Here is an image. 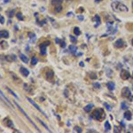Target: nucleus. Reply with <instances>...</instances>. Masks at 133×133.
<instances>
[{"instance_id":"1","label":"nucleus","mask_w":133,"mask_h":133,"mask_svg":"<svg viewBox=\"0 0 133 133\" xmlns=\"http://www.w3.org/2000/svg\"><path fill=\"white\" fill-rule=\"evenodd\" d=\"M112 6V9H113L115 12H129V8L127 6L123 4V3L119 2V1H114L111 4Z\"/></svg>"},{"instance_id":"2","label":"nucleus","mask_w":133,"mask_h":133,"mask_svg":"<svg viewBox=\"0 0 133 133\" xmlns=\"http://www.w3.org/2000/svg\"><path fill=\"white\" fill-rule=\"evenodd\" d=\"M91 117L95 120L101 121V120H103V118L106 117V115H105V113H104V110H103L102 108H99V109H96V110L93 111L92 113H91Z\"/></svg>"},{"instance_id":"3","label":"nucleus","mask_w":133,"mask_h":133,"mask_svg":"<svg viewBox=\"0 0 133 133\" xmlns=\"http://www.w3.org/2000/svg\"><path fill=\"white\" fill-rule=\"evenodd\" d=\"M13 103H14V104H15V106H16V107H18V108H19V110H20V112H21V113L23 114V115H24V116L26 117L27 119L28 120V122H29V123H30L31 124H32L33 126H34V127H35V129H36V131H40V130H39V129H38V128H37V127H36V124H35V123H34V122H33L32 120H31L30 118H29V116H28V115H27L26 113H25V111L23 110V108H22V107H20V105H19L18 103H17V102H15V101H14Z\"/></svg>"},{"instance_id":"4","label":"nucleus","mask_w":133,"mask_h":133,"mask_svg":"<svg viewBox=\"0 0 133 133\" xmlns=\"http://www.w3.org/2000/svg\"><path fill=\"white\" fill-rule=\"evenodd\" d=\"M49 44H50V42H49V41L42 43V44H40V53L43 56H44V55L46 54V47L48 46Z\"/></svg>"},{"instance_id":"5","label":"nucleus","mask_w":133,"mask_h":133,"mask_svg":"<svg viewBox=\"0 0 133 133\" xmlns=\"http://www.w3.org/2000/svg\"><path fill=\"white\" fill-rule=\"evenodd\" d=\"M131 96V90H130L128 87H124V88L122 90V97H123V98H130Z\"/></svg>"},{"instance_id":"6","label":"nucleus","mask_w":133,"mask_h":133,"mask_svg":"<svg viewBox=\"0 0 133 133\" xmlns=\"http://www.w3.org/2000/svg\"><path fill=\"white\" fill-rule=\"evenodd\" d=\"M27 99H28V101H29V102H30V103H31V104H32V106H34V107H36V109H37V110H38V111H39V112H41V113H42V114H43V115H44V116H45V117H47L46 114L44 113V111H43V110H42V109H41V108H40V107H38V105H37V104H36V102H34V101H33V100H32V99H30V98H27Z\"/></svg>"},{"instance_id":"7","label":"nucleus","mask_w":133,"mask_h":133,"mask_svg":"<svg viewBox=\"0 0 133 133\" xmlns=\"http://www.w3.org/2000/svg\"><path fill=\"white\" fill-rule=\"evenodd\" d=\"M120 75H121V78L123 79V80H128V79L131 77L130 73L128 72L127 70H124V69H123V70L121 71V74H120Z\"/></svg>"},{"instance_id":"8","label":"nucleus","mask_w":133,"mask_h":133,"mask_svg":"<svg viewBox=\"0 0 133 133\" xmlns=\"http://www.w3.org/2000/svg\"><path fill=\"white\" fill-rule=\"evenodd\" d=\"M114 45H115V48H122V47L125 46L126 44H125V43L123 42V39H117L116 42L115 43V44H114Z\"/></svg>"},{"instance_id":"9","label":"nucleus","mask_w":133,"mask_h":133,"mask_svg":"<svg viewBox=\"0 0 133 133\" xmlns=\"http://www.w3.org/2000/svg\"><path fill=\"white\" fill-rule=\"evenodd\" d=\"M45 76H46L47 80H52V79H53V77H54V73H53V70L48 69V71H47L46 74H45Z\"/></svg>"},{"instance_id":"10","label":"nucleus","mask_w":133,"mask_h":133,"mask_svg":"<svg viewBox=\"0 0 133 133\" xmlns=\"http://www.w3.org/2000/svg\"><path fill=\"white\" fill-rule=\"evenodd\" d=\"M20 72L23 76H28V75H29V71H28V69H27L26 67H24V66H21V67H20Z\"/></svg>"},{"instance_id":"11","label":"nucleus","mask_w":133,"mask_h":133,"mask_svg":"<svg viewBox=\"0 0 133 133\" xmlns=\"http://www.w3.org/2000/svg\"><path fill=\"white\" fill-rule=\"evenodd\" d=\"M93 20L94 21H96V24H95V28H98V27L100 25L101 23V20H100V17H99V15H98V14H96L94 16V18H93Z\"/></svg>"},{"instance_id":"12","label":"nucleus","mask_w":133,"mask_h":133,"mask_svg":"<svg viewBox=\"0 0 133 133\" xmlns=\"http://www.w3.org/2000/svg\"><path fill=\"white\" fill-rule=\"evenodd\" d=\"M124 118H125V119H127L128 121H131V118H132V114H131V111H129V110L125 111V113H124Z\"/></svg>"},{"instance_id":"13","label":"nucleus","mask_w":133,"mask_h":133,"mask_svg":"<svg viewBox=\"0 0 133 133\" xmlns=\"http://www.w3.org/2000/svg\"><path fill=\"white\" fill-rule=\"evenodd\" d=\"M10 75H11V77L12 78V80H13L14 82H15V83H20V79L19 78V77L17 76V75H15L14 73L10 72Z\"/></svg>"},{"instance_id":"14","label":"nucleus","mask_w":133,"mask_h":133,"mask_svg":"<svg viewBox=\"0 0 133 133\" xmlns=\"http://www.w3.org/2000/svg\"><path fill=\"white\" fill-rule=\"evenodd\" d=\"M0 37H4V38H8L9 33L6 30H1L0 31Z\"/></svg>"},{"instance_id":"15","label":"nucleus","mask_w":133,"mask_h":133,"mask_svg":"<svg viewBox=\"0 0 133 133\" xmlns=\"http://www.w3.org/2000/svg\"><path fill=\"white\" fill-rule=\"evenodd\" d=\"M0 96L2 97V99H4V102H6V103H7V105H8L9 107H11V102L8 100V99H7V98H6L5 96H4V93H3L2 91H1V90H0Z\"/></svg>"},{"instance_id":"16","label":"nucleus","mask_w":133,"mask_h":133,"mask_svg":"<svg viewBox=\"0 0 133 133\" xmlns=\"http://www.w3.org/2000/svg\"><path fill=\"white\" fill-rule=\"evenodd\" d=\"M107 88H108L109 91H114L115 88V83H113V82H109V83H107Z\"/></svg>"},{"instance_id":"17","label":"nucleus","mask_w":133,"mask_h":133,"mask_svg":"<svg viewBox=\"0 0 133 133\" xmlns=\"http://www.w3.org/2000/svg\"><path fill=\"white\" fill-rule=\"evenodd\" d=\"M92 108H93V104H88L86 107H83V110H84L85 112H87V113H89V112H91Z\"/></svg>"},{"instance_id":"18","label":"nucleus","mask_w":133,"mask_h":133,"mask_svg":"<svg viewBox=\"0 0 133 133\" xmlns=\"http://www.w3.org/2000/svg\"><path fill=\"white\" fill-rule=\"evenodd\" d=\"M36 120H37V121H38L39 123H40L41 124H42L43 126H44V129L46 130V131H48V132H51V130L49 129V128H48V126H47V125L45 124V123H44V122L42 121V120H40V119H39V118H37V117H36Z\"/></svg>"},{"instance_id":"19","label":"nucleus","mask_w":133,"mask_h":133,"mask_svg":"<svg viewBox=\"0 0 133 133\" xmlns=\"http://www.w3.org/2000/svg\"><path fill=\"white\" fill-rule=\"evenodd\" d=\"M63 7H62V4H57V5L54 6V11L56 12H61L62 11Z\"/></svg>"},{"instance_id":"20","label":"nucleus","mask_w":133,"mask_h":133,"mask_svg":"<svg viewBox=\"0 0 133 133\" xmlns=\"http://www.w3.org/2000/svg\"><path fill=\"white\" fill-rule=\"evenodd\" d=\"M20 59L24 63H28V57L27 56H25L24 54H22V53H20Z\"/></svg>"},{"instance_id":"21","label":"nucleus","mask_w":133,"mask_h":133,"mask_svg":"<svg viewBox=\"0 0 133 133\" xmlns=\"http://www.w3.org/2000/svg\"><path fill=\"white\" fill-rule=\"evenodd\" d=\"M68 50H69V52H70V53H76V51H77V47L75 46V45H69Z\"/></svg>"},{"instance_id":"22","label":"nucleus","mask_w":133,"mask_h":133,"mask_svg":"<svg viewBox=\"0 0 133 133\" xmlns=\"http://www.w3.org/2000/svg\"><path fill=\"white\" fill-rule=\"evenodd\" d=\"M63 0H52L51 1V4H53V6L57 5V4H61V3H62Z\"/></svg>"},{"instance_id":"23","label":"nucleus","mask_w":133,"mask_h":133,"mask_svg":"<svg viewBox=\"0 0 133 133\" xmlns=\"http://www.w3.org/2000/svg\"><path fill=\"white\" fill-rule=\"evenodd\" d=\"M90 78L91 79H92V80H96V79L98 78V75H97V74L96 73H94V72H91L90 73Z\"/></svg>"},{"instance_id":"24","label":"nucleus","mask_w":133,"mask_h":133,"mask_svg":"<svg viewBox=\"0 0 133 133\" xmlns=\"http://www.w3.org/2000/svg\"><path fill=\"white\" fill-rule=\"evenodd\" d=\"M111 130V126H110V123H109L108 121H107L105 123V131H109Z\"/></svg>"},{"instance_id":"25","label":"nucleus","mask_w":133,"mask_h":133,"mask_svg":"<svg viewBox=\"0 0 133 133\" xmlns=\"http://www.w3.org/2000/svg\"><path fill=\"white\" fill-rule=\"evenodd\" d=\"M5 88H6V90H7V91H8L9 92H10L11 94H12V96H13V97L15 98V99H19V97H18V96H17V94H16V93H14L13 91H12L10 88H8V87H5Z\"/></svg>"},{"instance_id":"26","label":"nucleus","mask_w":133,"mask_h":133,"mask_svg":"<svg viewBox=\"0 0 133 133\" xmlns=\"http://www.w3.org/2000/svg\"><path fill=\"white\" fill-rule=\"evenodd\" d=\"M6 125L10 128H13V123L10 119H6Z\"/></svg>"},{"instance_id":"27","label":"nucleus","mask_w":133,"mask_h":133,"mask_svg":"<svg viewBox=\"0 0 133 133\" xmlns=\"http://www.w3.org/2000/svg\"><path fill=\"white\" fill-rule=\"evenodd\" d=\"M74 34H75V36H79V35L81 34L80 28H79L78 27H75V28H74Z\"/></svg>"},{"instance_id":"28","label":"nucleus","mask_w":133,"mask_h":133,"mask_svg":"<svg viewBox=\"0 0 133 133\" xmlns=\"http://www.w3.org/2000/svg\"><path fill=\"white\" fill-rule=\"evenodd\" d=\"M37 61H38V60H37V58L36 57H33L32 60H31V64L33 65V66H35V65H36V63H37Z\"/></svg>"},{"instance_id":"29","label":"nucleus","mask_w":133,"mask_h":133,"mask_svg":"<svg viewBox=\"0 0 133 133\" xmlns=\"http://www.w3.org/2000/svg\"><path fill=\"white\" fill-rule=\"evenodd\" d=\"M28 37L31 39V40H34L35 41V39H36V35L34 34V33H31V32H29L28 33Z\"/></svg>"},{"instance_id":"30","label":"nucleus","mask_w":133,"mask_h":133,"mask_svg":"<svg viewBox=\"0 0 133 133\" xmlns=\"http://www.w3.org/2000/svg\"><path fill=\"white\" fill-rule=\"evenodd\" d=\"M16 16H17V18H18L19 20H22L23 19H24V17H23V15H22L21 12H18V13L16 14Z\"/></svg>"},{"instance_id":"31","label":"nucleus","mask_w":133,"mask_h":133,"mask_svg":"<svg viewBox=\"0 0 133 133\" xmlns=\"http://www.w3.org/2000/svg\"><path fill=\"white\" fill-rule=\"evenodd\" d=\"M92 85H93V87H94L95 89H99V88H100V84H99V83H93Z\"/></svg>"},{"instance_id":"32","label":"nucleus","mask_w":133,"mask_h":133,"mask_svg":"<svg viewBox=\"0 0 133 133\" xmlns=\"http://www.w3.org/2000/svg\"><path fill=\"white\" fill-rule=\"evenodd\" d=\"M69 37H70L71 41H72L73 43H76V42H77L76 37H75V36H69Z\"/></svg>"},{"instance_id":"33","label":"nucleus","mask_w":133,"mask_h":133,"mask_svg":"<svg viewBox=\"0 0 133 133\" xmlns=\"http://www.w3.org/2000/svg\"><path fill=\"white\" fill-rule=\"evenodd\" d=\"M74 129H75V131H76L77 132H82V131H83V130H82V128H80V127H78V126H75V128H74Z\"/></svg>"},{"instance_id":"34","label":"nucleus","mask_w":133,"mask_h":133,"mask_svg":"<svg viewBox=\"0 0 133 133\" xmlns=\"http://www.w3.org/2000/svg\"><path fill=\"white\" fill-rule=\"evenodd\" d=\"M122 108L126 110V109H128V105H126V103L125 102H123L122 103Z\"/></svg>"},{"instance_id":"35","label":"nucleus","mask_w":133,"mask_h":133,"mask_svg":"<svg viewBox=\"0 0 133 133\" xmlns=\"http://www.w3.org/2000/svg\"><path fill=\"white\" fill-rule=\"evenodd\" d=\"M61 47H62V48H64V47L66 46V43H65V41L61 40Z\"/></svg>"},{"instance_id":"36","label":"nucleus","mask_w":133,"mask_h":133,"mask_svg":"<svg viewBox=\"0 0 133 133\" xmlns=\"http://www.w3.org/2000/svg\"><path fill=\"white\" fill-rule=\"evenodd\" d=\"M107 75H108L107 76H108V77H111V76H112V74H113V73L110 72V70H109V69H107Z\"/></svg>"},{"instance_id":"37","label":"nucleus","mask_w":133,"mask_h":133,"mask_svg":"<svg viewBox=\"0 0 133 133\" xmlns=\"http://www.w3.org/2000/svg\"><path fill=\"white\" fill-rule=\"evenodd\" d=\"M83 11H84V9H83V7H80V8L77 10V12H83Z\"/></svg>"},{"instance_id":"38","label":"nucleus","mask_w":133,"mask_h":133,"mask_svg":"<svg viewBox=\"0 0 133 133\" xmlns=\"http://www.w3.org/2000/svg\"><path fill=\"white\" fill-rule=\"evenodd\" d=\"M104 105H105V107H107V109H108V110H109V111H110V110H111V107H109V106H108V105H107V103H105V104H104Z\"/></svg>"},{"instance_id":"39","label":"nucleus","mask_w":133,"mask_h":133,"mask_svg":"<svg viewBox=\"0 0 133 133\" xmlns=\"http://www.w3.org/2000/svg\"><path fill=\"white\" fill-rule=\"evenodd\" d=\"M78 19H79V20H81V21H82V20H83V16H82V15H79L78 16Z\"/></svg>"},{"instance_id":"40","label":"nucleus","mask_w":133,"mask_h":133,"mask_svg":"<svg viewBox=\"0 0 133 133\" xmlns=\"http://www.w3.org/2000/svg\"><path fill=\"white\" fill-rule=\"evenodd\" d=\"M0 22H1V23H4V17H0Z\"/></svg>"},{"instance_id":"41","label":"nucleus","mask_w":133,"mask_h":133,"mask_svg":"<svg viewBox=\"0 0 133 133\" xmlns=\"http://www.w3.org/2000/svg\"><path fill=\"white\" fill-rule=\"evenodd\" d=\"M13 16V11H11V12L9 13V17H12Z\"/></svg>"},{"instance_id":"42","label":"nucleus","mask_w":133,"mask_h":133,"mask_svg":"<svg viewBox=\"0 0 133 133\" xmlns=\"http://www.w3.org/2000/svg\"><path fill=\"white\" fill-rule=\"evenodd\" d=\"M121 124H122V126H123V127H125V125H124V123H123V122H121Z\"/></svg>"},{"instance_id":"43","label":"nucleus","mask_w":133,"mask_h":133,"mask_svg":"<svg viewBox=\"0 0 133 133\" xmlns=\"http://www.w3.org/2000/svg\"><path fill=\"white\" fill-rule=\"evenodd\" d=\"M79 65H80V66H84V65H83V62H80V64H79Z\"/></svg>"},{"instance_id":"44","label":"nucleus","mask_w":133,"mask_h":133,"mask_svg":"<svg viewBox=\"0 0 133 133\" xmlns=\"http://www.w3.org/2000/svg\"><path fill=\"white\" fill-rule=\"evenodd\" d=\"M131 44H132V45H133V39H132V40H131Z\"/></svg>"},{"instance_id":"45","label":"nucleus","mask_w":133,"mask_h":133,"mask_svg":"<svg viewBox=\"0 0 133 133\" xmlns=\"http://www.w3.org/2000/svg\"><path fill=\"white\" fill-rule=\"evenodd\" d=\"M132 8H133V2H132Z\"/></svg>"},{"instance_id":"46","label":"nucleus","mask_w":133,"mask_h":133,"mask_svg":"<svg viewBox=\"0 0 133 133\" xmlns=\"http://www.w3.org/2000/svg\"><path fill=\"white\" fill-rule=\"evenodd\" d=\"M132 87H133V85H132Z\"/></svg>"},{"instance_id":"47","label":"nucleus","mask_w":133,"mask_h":133,"mask_svg":"<svg viewBox=\"0 0 133 133\" xmlns=\"http://www.w3.org/2000/svg\"><path fill=\"white\" fill-rule=\"evenodd\" d=\"M0 77H1V76H0Z\"/></svg>"}]
</instances>
